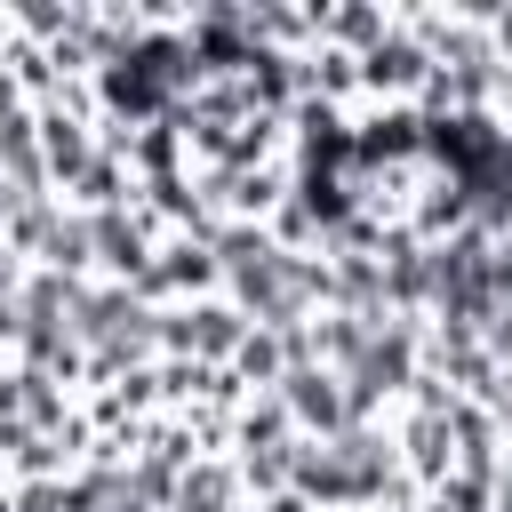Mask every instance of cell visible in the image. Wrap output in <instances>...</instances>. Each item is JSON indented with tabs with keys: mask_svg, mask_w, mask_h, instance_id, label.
<instances>
[{
	"mask_svg": "<svg viewBox=\"0 0 512 512\" xmlns=\"http://www.w3.org/2000/svg\"><path fill=\"white\" fill-rule=\"evenodd\" d=\"M296 184L368 248H432L504 200L512 160L480 120H376L304 136Z\"/></svg>",
	"mask_w": 512,
	"mask_h": 512,
	"instance_id": "obj_2",
	"label": "cell"
},
{
	"mask_svg": "<svg viewBox=\"0 0 512 512\" xmlns=\"http://www.w3.org/2000/svg\"><path fill=\"white\" fill-rule=\"evenodd\" d=\"M112 96L152 120V168L200 216H248L304 176L280 72L240 40H160L112 80Z\"/></svg>",
	"mask_w": 512,
	"mask_h": 512,
	"instance_id": "obj_1",
	"label": "cell"
}]
</instances>
